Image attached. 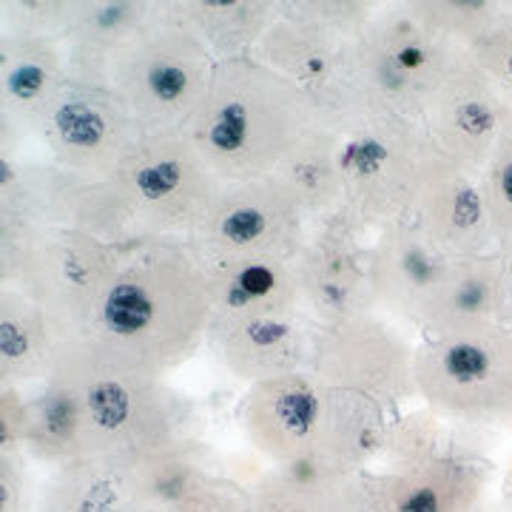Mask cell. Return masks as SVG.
Masks as SVG:
<instances>
[{
	"instance_id": "39",
	"label": "cell",
	"mask_w": 512,
	"mask_h": 512,
	"mask_svg": "<svg viewBox=\"0 0 512 512\" xmlns=\"http://www.w3.org/2000/svg\"><path fill=\"white\" fill-rule=\"evenodd\" d=\"M29 427V393L18 384H0V453H23Z\"/></svg>"
},
{
	"instance_id": "17",
	"label": "cell",
	"mask_w": 512,
	"mask_h": 512,
	"mask_svg": "<svg viewBox=\"0 0 512 512\" xmlns=\"http://www.w3.org/2000/svg\"><path fill=\"white\" fill-rule=\"evenodd\" d=\"M413 225L450 259L495 251V231L481 177L436 151L424 180Z\"/></svg>"
},
{
	"instance_id": "24",
	"label": "cell",
	"mask_w": 512,
	"mask_h": 512,
	"mask_svg": "<svg viewBox=\"0 0 512 512\" xmlns=\"http://www.w3.org/2000/svg\"><path fill=\"white\" fill-rule=\"evenodd\" d=\"M160 12L151 0H77L69 35L63 37L69 77L103 86L111 57Z\"/></svg>"
},
{
	"instance_id": "23",
	"label": "cell",
	"mask_w": 512,
	"mask_h": 512,
	"mask_svg": "<svg viewBox=\"0 0 512 512\" xmlns=\"http://www.w3.org/2000/svg\"><path fill=\"white\" fill-rule=\"evenodd\" d=\"M205 288L214 313L234 316H308L296 265L285 259L208 262Z\"/></svg>"
},
{
	"instance_id": "29",
	"label": "cell",
	"mask_w": 512,
	"mask_h": 512,
	"mask_svg": "<svg viewBox=\"0 0 512 512\" xmlns=\"http://www.w3.org/2000/svg\"><path fill=\"white\" fill-rule=\"evenodd\" d=\"M123 476L128 501L165 512L177 510L188 495L214 478L208 473L202 447L191 439L171 441L146 456L131 458L123 464Z\"/></svg>"
},
{
	"instance_id": "20",
	"label": "cell",
	"mask_w": 512,
	"mask_h": 512,
	"mask_svg": "<svg viewBox=\"0 0 512 512\" xmlns=\"http://www.w3.org/2000/svg\"><path fill=\"white\" fill-rule=\"evenodd\" d=\"M490 484L484 461L464 450L373 473L376 512H478Z\"/></svg>"
},
{
	"instance_id": "19",
	"label": "cell",
	"mask_w": 512,
	"mask_h": 512,
	"mask_svg": "<svg viewBox=\"0 0 512 512\" xmlns=\"http://www.w3.org/2000/svg\"><path fill=\"white\" fill-rule=\"evenodd\" d=\"M424 336L510 325V296L501 254L450 259L427 293L416 322Z\"/></svg>"
},
{
	"instance_id": "11",
	"label": "cell",
	"mask_w": 512,
	"mask_h": 512,
	"mask_svg": "<svg viewBox=\"0 0 512 512\" xmlns=\"http://www.w3.org/2000/svg\"><path fill=\"white\" fill-rule=\"evenodd\" d=\"M308 373L382 407L419 399L416 345L396 319L379 308L316 325Z\"/></svg>"
},
{
	"instance_id": "31",
	"label": "cell",
	"mask_w": 512,
	"mask_h": 512,
	"mask_svg": "<svg viewBox=\"0 0 512 512\" xmlns=\"http://www.w3.org/2000/svg\"><path fill=\"white\" fill-rule=\"evenodd\" d=\"M23 456L52 470L83 458L74 407L52 384H40L37 393H29V427Z\"/></svg>"
},
{
	"instance_id": "1",
	"label": "cell",
	"mask_w": 512,
	"mask_h": 512,
	"mask_svg": "<svg viewBox=\"0 0 512 512\" xmlns=\"http://www.w3.org/2000/svg\"><path fill=\"white\" fill-rule=\"evenodd\" d=\"M211 322L214 305L194 248L183 237H160L123 248L89 336L165 379L200 353Z\"/></svg>"
},
{
	"instance_id": "13",
	"label": "cell",
	"mask_w": 512,
	"mask_h": 512,
	"mask_svg": "<svg viewBox=\"0 0 512 512\" xmlns=\"http://www.w3.org/2000/svg\"><path fill=\"white\" fill-rule=\"evenodd\" d=\"M35 137L49 160L86 180H109L126 157L146 140L109 89L66 80L46 111Z\"/></svg>"
},
{
	"instance_id": "36",
	"label": "cell",
	"mask_w": 512,
	"mask_h": 512,
	"mask_svg": "<svg viewBox=\"0 0 512 512\" xmlns=\"http://www.w3.org/2000/svg\"><path fill=\"white\" fill-rule=\"evenodd\" d=\"M282 9H288L296 18L311 20L345 43L359 35L379 12V6L367 0H285Z\"/></svg>"
},
{
	"instance_id": "8",
	"label": "cell",
	"mask_w": 512,
	"mask_h": 512,
	"mask_svg": "<svg viewBox=\"0 0 512 512\" xmlns=\"http://www.w3.org/2000/svg\"><path fill=\"white\" fill-rule=\"evenodd\" d=\"M416 387L441 419L512 427V328L424 336L416 345Z\"/></svg>"
},
{
	"instance_id": "25",
	"label": "cell",
	"mask_w": 512,
	"mask_h": 512,
	"mask_svg": "<svg viewBox=\"0 0 512 512\" xmlns=\"http://www.w3.org/2000/svg\"><path fill=\"white\" fill-rule=\"evenodd\" d=\"M66 333L18 288H0V384H46L55 373Z\"/></svg>"
},
{
	"instance_id": "15",
	"label": "cell",
	"mask_w": 512,
	"mask_h": 512,
	"mask_svg": "<svg viewBox=\"0 0 512 512\" xmlns=\"http://www.w3.org/2000/svg\"><path fill=\"white\" fill-rule=\"evenodd\" d=\"M313 325L308 316H234L214 313L208 348L225 373L245 387L305 373L311 365Z\"/></svg>"
},
{
	"instance_id": "2",
	"label": "cell",
	"mask_w": 512,
	"mask_h": 512,
	"mask_svg": "<svg viewBox=\"0 0 512 512\" xmlns=\"http://www.w3.org/2000/svg\"><path fill=\"white\" fill-rule=\"evenodd\" d=\"M313 97L262 60H220L188 140L222 183L274 177L316 126Z\"/></svg>"
},
{
	"instance_id": "37",
	"label": "cell",
	"mask_w": 512,
	"mask_h": 512,
	"mask_svg": "<svg viewBox=\"0 0 512 512\" xmlns=\"http://www.w3.org/2000/svg\"><path fill=\"white\" fill-rule=\"evenodd\" d=\"M470 57L481 66V72L493 80V86L501 94V100L512 111V6L501 15L493 26V32L470 49Z\"/></svg>"
},
{
	"instance_id": "14",
	"label": "cell",
	"mask_w": 512,
	"mask_h": 512,
	"mask_svg": "<svg viewBox=\"0 0 512 512\" xmlns=\"http://www.w3.org/2000/svg\"><path fill=\"white\" fill-rule=\"evenodd\" d=\"M510 114L493 80L470 52H461L427 100L421 123L439 151L481 177Z\"/></svg>"
},
{
	"instance_id": "10",
	"label": "cell",
	"mask_w": 512,
	"mask_h": 512,
	"mask_svg": "<svg viewBox=\"0 0 512 512\" xmlns=\"http://www.w3.org/2000/svg\"><path fill=\"white\" fill-rule=\"evenodd\" d=\"M313 222L305 208L282 183V177H262L245 183H225L188 245L202 265L208 262H251L285 259L293 262L311 242Z\"/></svg>"
},
{
	"instance_id": "34",
	"label": "cell",
	"mask_w": 512,
	"mask_h": 512,
	"mask_svg": "<svg viewBox=\"0 0 512 512\" xmlns=\"http://www.w3.org/2000/svg\"><path fill=\"white\" fill-rule=\"evenodd\" d=\"M481 188L493 220L495 251H504L512 245V114L490 163L481 171Z\"/></svg>"
},
{
	"instance_id": "26",
	"label": "cell",
	"mask_w": 512,
	"mask_h": 512,
	"mask_svg": "<svg viewBox=\"0 0 512 512\" xmlns=\"http://www.w3.org/2000/svg\"><path fill=\"white\" fill-rule=\"evenodd\" d=\"M342 146H345V131L319 114L316 126L299 140V146L293 148L291 157L276 174L305 208L313 228L345 214L348 194H345Z\"/></svg>"
},
{
	"instance_id": "9",
	"label": "cell",
	"mask_w": 512,
	"mask_h": 512,
	"mask_svg": "<svg viewBox=\"0 0 512 512\" xmlns=\"http://www.w3.org/2000/svg\"><path fill=\"white\" fill-rule=\"evenodd\" d=\"M109 180L126 205L137 242L188 239L225 185L188 134L146 137Z\"/></svg>"
},
{
	"instance_id": "12",
	"label": "cell",
	"mask_w": 512,
	"mask_h": 512,
	"mask_svg": "<svg viewBox=\"0 0 512 512\" xmlns=\"http://www.w3.org/2000/svg\"><path fill=\"white\" fill-rule=\"evenodd\" d=\"M123 248L74 228L37 231L9 288L23 291L69 339L89 333Z\"/></svg>"
},
{
	"instance_id": "16",
	"label": "cell",
	"mask_w": 512,
	"mask_h": 512,
	"mask_svg": "<svg viewBox=\"0 0 512 512\" xmlns=\"http://www.w3.org/2000/svg\"><path fill=\"white\" fill-rule=\"evenodd\" d=\"M365 237L345 217L316 225L305 251L293 259L302 282L305 313L313 325L339 322L345 316L376 308L367 291Z\"/></svg>"
},
{
	"instance_id": "42",
	"label": "cell",
	"mask_w": 512,
	"mask_h": 512,
	"mask_svg": "<svg viewBox=\"0 0 512 512\" xmlns=\"http://www.w3.org/2000/svg\"><path fill=\"white\" fill-rule=\"evenodd\" d=\"M120 512H165V510L148 507V504H134V501H126V504H123V510H120Z\"/></svg>"
},
{
	"instance_id": "27",
	"label": "cell",
	"mask_w": 512,
	"mask_h": 512,
	"mask_svg": "<svg viewBox=\"0 0 512 512\" xmlns=\"http://www.w3.org/2000/svg\"><path fill=\"white\" fill-rule=\"evenodd\" d=\"M345 46V40L330 35L311 20L296 18L279 3V18L259 40L254 57L316 97L336 80Z\"/></svg>"
},
{
	"instance_id": "35",
	"label": "cell",
	"mask_w": 512,
	"mask_h": 512,
	"mask_svg": "<svg viewBox=\"0 0 512 512\" xmlns=\"http://www.w3.org/2000/svg\"><path fill=\"white\" fill-rule=\"evenodd\" d=\"M3 35L63 40L69 35L77 0H3Z\"/></svg>"
},
{
	"instance_id": "32",
	"label": "cell",
	"mask_w": 512,
	"mask_h": 512,
	"mask_svg": "<svg viewBox=\"0 0 512 512\" xmlns=\"http://www.w3.org/2000/svg\"><path fill=\"white\" fill-rule=\"evenodd\" d=\"M413 12L461 52L476 49L507 12L495 0H413Z\"/></svg>"
},
{
	"instance_id": "33",
	"label": "cell",
	"mask_w": 512,
	"mask_h": 512,
	"mask_svg": "<svg viewBox=\"0 0 512 512\" xmlns=\"http://www.w3.org/2000/svg\"><path fill=\"white\" fill-rule=\"evenodd\" d=\"M444 421L447 419H441L430 407L393 421L387 427V441H384L387 464L393 470H399V467H410V464H419V461H427V458L450 450Z\"/></svg>"
},
{
	"instance_id": "18",
	"label": "cell",
	"mask_w": 512,
	"mask_h": 512,
	"mask_svg": "<svg viewBox=\"0 0 512 512\" xmlns=\"http://www.w3.org/2000/svg\"><path fill=\"white\" fill-rule=\"evenodd\" d=\"M69 80L63 40L0 37V148L12 134H37L46 111Z\"/></svg>"
},
{
	"instance_id": "41",
	"label": "cell",
	"mask_w": 512,
	"mask_h": 512,
	"mask_svg": "<svg viewBox=\"0 0 512 512\" xmlns=\"http://www.w3.org/2000/svg\"><path fill=\"white\" fill-rule=\"evenodd\" d=\"M501 254V262H504V279H507V296H510V313H512V245L498 251Z\"/></svg>"
},
{
	"instance_id": "4",
	"label": "cell",
	"mask_w": 512,
	"mask_h": 512,
	"mask_svg": "<svg viewBox=\"0 0 512 512\" xmlns=\"http://www.w3.org/2000/svg\"><path fill=\"white\" fill-rule=\"evenodd\" d=\"M239 427L268 464L367 470L384 456L390 421L379 402L330 387L305 370L248 387Z\"/></svg>"
},
{
	"instance_id": "7",
	"label": "cell",
	"mask_w": 512,
	"mask_h": 512,
	"mask_svg": "<svg viewBox=\"0 0 512 512\" xmlns=\"http://www.w3.org/2000/svg\"><path fill=\"white\" fill-rule=\"evenodd\" d=\"M345 131V220L362 234H379L413 220L424 180L436 157L421 120L402 114L359 117Z\"/></svg>"
},
{
	"instance_id": "38",
	"label": "cell",
	"mask_w": 512,
	"mask_h": 512,
	"mask_svg": "<svg viewBox=\"0 0 512 512\" xmlns=\"http://www.w3.org/2000/svg\"><path fill=\"white\" fill-rule=\"evenodd\" d=\"M37 490L23 453H0V512H35Z\"/></svg>"
},
{
	"instance_id": "22",
	"label": "cell",
	"mask_w": 512,
	"mask_h": 512,
	"mask_svg": "<svg viewBox=\"0 0 512 512\" xmlns=\"http://www.w3.org/2000/svg\"><path fill=\"white\" fill-rule=\"evenodd\" d=\"M251 512H376L373 473L322 464H268L242 484Z\"/></svg>"
},
{
	"instance_id": "6",
	"label": "cell",
	"mask_w": 512,
	"mask_h": 512,
	"mask_svg": "<svg viewBox=\"0 0 512 512\" xmlns=\"http://www.w3.org/2000/svg\"><path fill=\"white\" fill-rule=\"evenodd\" d=\"M217 60L168 3L111 57L106 89L146 137L188 134Z\"/></svg>"
},
{
	"instance_id": "40",
	"label": "cell",
	"mask_w": 512,
	"mask_h": 512,
	"mask_svg": "<svg viewBox=\"0 0 512 512\" xmlns=\"http://www.w3.org/2000/svg\"><path fill=\"white\" fill-rule=\"evenodd\" d=\"M174 512H251V504L242 484L214 476L197 493L188 495Z\"/></svg>"
},
{
	"instance_id": "3",
	"label": "cell",
	"mask_w": 512,
	"mask_h": 512,
	"mask_svg": "<svg viewBox=\"0 0 512 512\" xmlns=\"http://www.w3.org/2000/svg\"><path fill=\"white\" fill-rule=\"evenodd\" d=\"M46 384L57 387L74 407L83 458L128 464L171 441L188 439L191 404L163 376L131 365L89 333L66 339Z\"/></svg>"
},
{
	"instance_id": "5",
	"label": "cell",
	"mask_w": 512,
	"mask_h": 512,
	"mask_svg": "<svg viewBox=\"0 0 512 512\" xmlns=\"http://www.w3.org/2000/svg\"><path fill=\"white\" fill-rule=\"evenodd\" d=\"M458 55L461 49L430 29L410 3L379 6L345 46L336 80L313 103L339 128L370 114L421 120L427 100Z\"/></svg>"
},
{
	"instance_id": "30",
	"label": "cell",
	"mask_w": 512,
	"mask_h": 512,
	"mask_svg": "<svg viewBox=\"0 0 512 512\" xmlns=\"http://www.w3.org/2000/svg\"><path fill=\"white\" fill-rule=\"evenodd\" d=\"M126 501L120 461L77 458L52 470L40 484L35 512H120Z\"/></svg>"
},
{
	"instance_id": "43",
	"label": "cell",
	"mask_w": 512,
	"mask_h": 512,
	"mask_svg": "<svg viewBox=\"0 0 512 512\" xmlns=\"http://www.w3.org/2000/svg\"><path fill=\"white\" fill-rule=\"evenodd\" d=\"M510 328H512V313H510Z\"/></svg>"
},
{
	"instance_id": "28",
	"label": "cell",
	"mask_w": 512,
	"mask_h": 512,
	"mask_svg": "<svg viewBox=\"0 0 512 512\" xmlns=\"http://www.w3.org/2000/svg\"><path fill=\"white\" fill-rule=\"evenodd\" d=\"M168 6L217 63L254 55L279 18L276 0H177Z\"/></svg>"
},
{
	"instance_id": "21",
	"label": "cell",
	"mask_w": 512,
	"mask_h": 512,
	"mask_svg": "<svg viewBox=\"0 0 512 512\" xmlns=\"http://www.w3.org/2000/svg\"><path fill=\"white\" fill-rule=\"evenodd\" d=\"M444 256L413 222L379 231L367 248V291L379 311L402 322H419V311L439 282Z\"/></svg>"
}]
</instances>
